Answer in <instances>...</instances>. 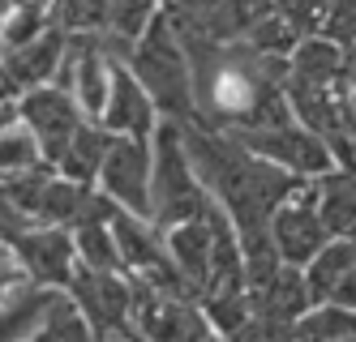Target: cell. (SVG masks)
<instances>
[{"label":"cell","instance_id":"d6a6232c","mask_svg":"<svg viewBox=\"0 0 356 342\" xmlns=\"http://www.w3.org/2000/svg\"><path fill=\"white\" fill-rule=\"evenodd\" d=\"M95 342H142L134 330H108V334H95Z\"/></svg>","mask_w":356,"mask_h":342},{"label":"cell","instance_id":"603a6c76","mask_svg":"<svg viewBox=\"0 0 356 342\" xmlns=\"http://www.w3.org/2000/svg\"><path fill=\"white\" fill-rule=\"evenodd\" d=\"M69 231H73V248H78V266L124 274L120 253H116V240H112V227H108V223L86 219V223H78V227H69Z\"/></svg>","mask_w":356,"mask_h":342},{"label":"cell","instance_id":"2e32d148","mask_svg":"<svg viewBox=\"0 0 356 342\" xmlns=\"http://www.w3.org/2000/svg\"><path fill=\"white\" fill-rule=\"evenodd\" d=\"M292 77L288 82H305V86H339L343 77V47L330 43L322 35H305L296 47H292Z\"/></svg>","mask_w":356,"mask_h":342},{"label":"cell","instance_id":"836d02e7","mask_svg":"<svg viewBox=\"0 0 356 342\" xmlns=\"http://www.w3.org/2000/svg\"><path fill=\"white\" fill-rule=\"evenodd\" d=\"M202 342H227L223 334H207V338H202Z\"/></svg>","mask_w":356,"mask_h":342},{"label":"cell","instance_id":"ffe728a7","mask_svg":"<svg viewBox=\"0 0 356 342\" xmlns=\"http://www.w3.org/2000/svg\"><path fill=\"white\" fill-rule=\"evenodd\" d=\"M159 13V0H108V31H104V47L108 56L120 60L129 43L142 39V31Z\"/></svg>","mask_w":356,"mask_h":342},{"label":"cell","instance_id":"6da1fadb","mask_svg":"<svg viewBox=\"0 0 356 342\" xmlns=\"http://www.w3.org/2000/svg\"><path fill=\"white\" fill-rule=\"evenodd\" d=\"M129 65V73L142 82V90L155 99L159 116L168 120H193V69H189V51L176 39L168 13L159 9L155 22L142 31L138 43L120 56Z\"/></svg>","mask_w":356,"mask_h":342},{"label":"cell","instance_id":"3957f363","mask_svg":"<svg viewBox=\"0 0 356 342\" xmlns=\"http://www.w3.org/2000/svg\"><path fill=\"white\" fill-rule=\"evenodd\" d=\"M232 137L258 159H270L275 167H284L300 180H322L326 171H335V154H330L326 137L309 133L296 120L275 124V128H232Z\"/></svg>","mask_w":356,"mask_h":342},{"label":"cell","instance_id":"9c48e42d","mask_svg":"<svg viewBox=\"0 0 356 342\" xmlns=\"http://www.w3.org/2000/svg\"><path fill=\"white\" fill-rule=\"evenodd\" d=\"M60 60H65V31L60 26H47L26 47L0 51V99H17L22 90L47 86L56 77Z\"/></svg>","mask_w":356,"mask_h":342},{"label":"cell","instance_id":"5b68a950","mask_svg":"<svg viewBox=\"0 0 356 342\" xmlns=\"http://www.w3.org/2000/svg\"><path fill=\"white\" fill-rule=\"evenodd\" d=\"M99 193H108L120 210L150 219V137H116L104 154V167L95 180Z\"/></svg>","mask_w":356,"mask_h":342},{"label":"cell","instance_id":"f1b7e54d","mask_svg":"<svg viewBox=\"0 0 356 342\" xmlns=\"http://www.w3.org/2000/svg\"><path fill=\"white\" fill-rule=\"evenodd\" d=\"M227 342H296V334H292V325L270 321V317H262V312H253L241 330L227 334Z\"/></svg>","mask_w":356,"mask_h":342},{"label":"cell","instance_id":"8fae6325","mask_svg":"<svg viewBox=\"0 0 356 342\" xmlns=\"http://www.w3.org/2000/svg\"><path fill=\"white\" fill-rule=\"evenodd\" d=\"M108 227H112V240H116V253H120L124 274H150V270L172 266L159 223H150L142 214H129V210H116Z\"/></svg>","mask_w":356,"mask_h":342},{"label":"cell","instance_id":"ba28073f","mask_svg":"<svg viewBox=\"0 0 356 342\" xmlns=\"http://www.w3.org/2000/svg\"><path fill=\"white\" fill-rule=\"evenodd\" d=\"M22 270H26L31 282L39 287H69L73 270H78V248H73V231L69 227H47V223H35L22 240L13 244Z\"/></svg>","mask_w":356,"mask_h":342},{"label":"cell","instance_id":"5bb4252c","mask_svg":"<svg viewBox=\"0 0 356 342\" xmlns=\"http://www.w3.org/2000/svg\"><path fill=\"white\" fill-rule=\"evenodd\" d=\"M60 287H39V282H22L17 291L0 300V342H31L47 304Z\"/></svg>","mask_w":356,"mask_h":342},{"label":"cell","instance_id":"277c9868","mask_svg":"<svg viewBox=\"0 0 356 342\" xmlns=\"http://www.w3.org/2000/svg\"><path fill=\"white\" fill-rule=\"evenodd\" d=\"M13 108H17V120L35 133V142H39V154L47 163H56L60 154H65V146L73 142V133L82 128V108L73 103V94L69 90H60V86H35V90H22L17 99H13Z\"/></svg>","mask_w":356,"mask_h":342},{"label":"cell","instance_id":"cb8c5ba5","mask_svg":"<svg viewBox=\"0 0 356 342\" xmlns=\"http://www.w3.org/2000/svg\"><path fill=\"white\" fill-rule=\"evenodd\" d=\"M39 163H47V159L39 154L35 133L13 116L5 128H0V180H9V176H17V171H31V167H39Z\"/></svg>","mask_w":356,"mask_h":342},{"label":"cell","instance_id":"44dd1931","mask_svg":"<svg viewBox=\"0 0 356 342\" xmlns=\"http://www.w3.org/2000/svg\"><path fill=\"white\" fill-rule=\"evenodd\" d=\"M31 342H95V330L82 317V308L73 304V296L69 291H56Z\"/></svg>","mask_w":356,"mask_h":342},{"label":"cell","instance_id":"4dcf8cb0","mask_svg":"<svg viewBox=\"0 0 356 342\" xmlns=\"http://www.w3.org/2000/svg\"><path fill=\"white\" fill-rule=\"evenodd\" d=\"M22 282H31V278H26V270H22L13 244H0V300H5L9 291H17Z\"/></svg>","mask_w":356,"mask_h":342},{"label":"cell","instance_id":"4316f807","mask_svg":"<svg viewBox=\"0 0 356 342\" xmlns=\"http://www.w3.org/2000/svg\"><path fill=\"white\" fill-rule=\"evenodd\" d=\"M47 26H52V9H47V5H13L5 26H0V51L35 43Z\"/></svg>","mask_w":356,"mask_h":342},{"label":"cell","instance_id":"9a60e30c","mask_svg":"<svg viewBox=\"0 0 356 342\" xmlns=\"http://www.w3.org/2000/svg\"><path fill=\"white\" fill-rule=\"evenodd\" d=\"M112 146V133L99 120H82V128L73 133V142L65 146V154L52 163L56 176L65 180H78V184H95L99 180V167H104V154Z\"/></svg>","mask_w":356,"mask_h":342},{"label":"cell","instance_id":"484cf974","mask_svg":"<svg viewBox=\"0 0 356 342\" xmlns=\"http://www.w3.org/2000/svg\"><path fill=\"white\" fill-rule=\"evenodd\" d=\"M52 26H60L65 35H104L108 0H52Z\"/></svg>","mask_w":356,"mask_h":342},{"label":"cell","instance_id":"e0dca14e","mask_svg":"<svg viewBox=\"0 0 356 342\" xmlns=\"http://www.w3.org/2000/svg\"><path fill=\"white\" fill-rule=\"evenodd\" d=\"M356 261V244L348 240V235H330V240L305 261V287H309V300L314 304H326L330 296H335V287L343 282V274L352 270Z\"/></svg>","mask_w":356,"mask_h":342},{"label":"cell","instance_id":"ac0fdd59","mask_svg":"<svg viewBox=\"0 0 356 342\" xmlns=\"http://www.w3.org/2000/svg\"><path fill=\"white\" fill-rule=\"evenodd\" d=\"M318 189V214L326 223L330 235H348L356 227V171H326L322 180H314Z\"/></svg>","mask_w":356,"mask_h":342},{"label":"cell","instance_id":"8992f818","mask_svg":"<svg viewBox=\"0 0 356 342\" xmlns=\"http://www.w3.org/2000/svg\"><path fill=\"white\" fill-rule=\"evenodd\" d=\"M326 240H330V231L318 214V189H314V180H305L270 214V244L284 266H305Z\"/></svg>","mask_w":356,"mask_h":342},{"label":"cell","instance_id":"d6986e66","mask_svg":"<svg viewBox=\"0 0 356 342\" xmlns=\"http://www.w3.org/2000/svg\"><path fill=\"white\" fill-rule=\"evenodd\" d=\"M90 189H95V184H78V180H65V176L52 171V180L43 184V193L35 201V223H47V227H73V223H82Z\"/></svg>","mask_w":356,"mask_h":342},{"label":"cell","instance_id":"4fadbf2b","mask_svg":"<svg viewBox=\"0 0 356 342\" xmlns=\"http://www.w3.org/2000/svg\"><path fill=\"white\" fill-rule=\"evenodd\" d=\"M249 300H253V312H262L270 321H284V325H296L314 304L300 266H279L258 291H249Z\"/></svg>","mask_w":356,"mask_h":342},{"label":"cell","instance_id":"f546056e","mask_svg":"<svg viewBox=\"0 0 356 342\" xmlns=\"http://www.w3.org/2000/svg\"><path fill=\"white\" fill-rule=\"evenodd\" d=\"M31 227H35V219H31L26 210H22V205L9 197L5 184H0V244H17Z\"/></svg>","mask_w":356,"mask_h":342},{"label":"cell","instance_id":"d4e9b609","mask_svg":"<svg viewBox=\"0 0 356 342\" xmlns=\"http://www.w3.org/2000/svg\"><path fill=\"white\" fill-rule=\"evenodd\" d=\"M241 43L245 47H253L258 56H292V47L300 43V35H296V26L279 13V9H270L266 17H258L249 26V31L241 35Z\"/></svg>","mask_w":356,"mask_h":342},{"label":"cell","instance_id":"7a4b0ae2","mask_svg":"<svg viewBox=\"0 0 356 342\" xmlns=\"http://www.w3.org/2000/svg\"><path fill=\"white\" fill-rule=\"evenodd\" d=\"M211 205V193L202 189L193 159L185 150L181 120H159L150 133V223L176 227L185 219H202Z\"/></svg>","mask_w":356,"mask_h":342},{"label":"cell","instance_id":"30bf717a","mask_svg":"<svg viewBox=\"0 0 356 342\" xmlns=\"http://www.w3.org/2000/svg\"><path fill=\"white\" fill-rule=\"evenodd\" d=\"M159 108L155 99L142 90V82L129 73L124 60H112V86H108V103H104V116L99 124L116 137H150L159 124Z\"/></svg>","mask_w":356,"mask_h":342},{"label":"cell","instance_id":"7c38bea8","mask_svg":"<svg viewBox=\"0 0 356 342\" xmlns=\"http://www.w3.org/2000/svg\"><path fill=\"white\" fill-rule=\"evenodd\" d=\"M207 210H211V205H207ZM163 244H168L172 266L181 270L185 282L202 296L207 274H211V214L185 219V223H176V227H163Z\"/></svg>","mask_w":356,"mask_h":342},{"label":"cell","instance_id":"83f0119b","mask_svg":"<svg viewBox=\"0 0 356 342\" xmlns=\"http://www.w3.org/2000/svg\"><path fill=\"white\" fill-rule=\"evenodd\" d=\"M318 35L330 39V43H339L343 51L356 47V0H330V9L318 26Z\"/></svg>","mask_w":356,"mask_h":342},{"label":"cell","instance_id":"1f68e13d","mask_svg":"<svg viewBox=\"0 0 356 342\" xmlns=\"http://www.w3.org/2000/svg\"><path fill=\"white\" fill-rule=\"evenodd\" d=\"M335 304H343V308H352L356 312V261H352V270L343 274V282L335 287V296H330Z\"/></svg>","mask_w":356,"mask_h":342},{"label":"cell","instance_id":"52a82bcc","mask_svg":"<svg viewBox=\"0 0 356 342\" xmlns=\"http://www.w3.org/2000/svg\"><path fill=\"white\" fill-rule=\"evenodd\" d=\"M65 291L73 296V304L82 308V317L90 321L95 334L134 330V291H129V274H112V270L78 266Z\"/></svg>","mask_w":356,"mask_h":342},{"label":"cell","instance_id":"7402d4cb","mask_svg":"<svg viewBox=\"0 0 356 342\" xmlns=\"http://www.w3.org/2000/svg\"><path fill=\"white\" fill-rule=\"evenodd\" d=\"M296 342H343L356 334V312L326 300V304H309V312L292 325Z\"/></svg>","mask_w":356,"mask_h":342}]
</instances>
